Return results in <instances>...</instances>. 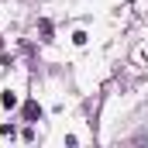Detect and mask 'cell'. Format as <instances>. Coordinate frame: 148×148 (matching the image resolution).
I'll return each mask as SVG.
<instances>
[{"instance_id": "cell-1", "label": "cell", "mask_w": 148, "mask_h": 148, "mask_svg": "<svg viewBox=\"0 0 148 148\" xmlns=\"http://www.w3.org/2000/svg\"><path fill=\"white\" fill-rule=\"evenodd\" d=\"M24 117H28V121H38V117H41V107H38L35 100H31V103L24 107Z\"/></svg>"}, {"instance_id": "cell-2", "label": "cell", "mask_w": 148, "mask_h": 148, "mask_svg": "<svg viewBox=\"0 0 148 148\" xmlns=\"http://www.w3.org/2000/svg\"><path fill=\"white\" fill-rule=\"evenodd\" d=\"M0 103H3L7 110H10V107H17V97H14L10 90H3V93H0Z\"/></svg>"}]
</instances>
